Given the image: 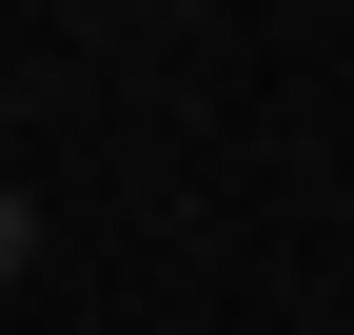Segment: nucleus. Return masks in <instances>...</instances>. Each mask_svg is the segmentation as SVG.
I'll list each match as a JSON object with an SVG mask.
<instances>
[{"mask_svg": "<svg viewBox=\"0 0 354 335\" xmlns=\"http://www.w3.org/2000/svg\"><path fill=\"white\" fill-rule=\"evenodd\" d=\"M20 276H39V197L0 178V296H20Z\"/></svg>", "mask_w": 354, "mask_h": 335, "instance_id": "f257e3e1", "label": "nucleus"}]
</instances>
